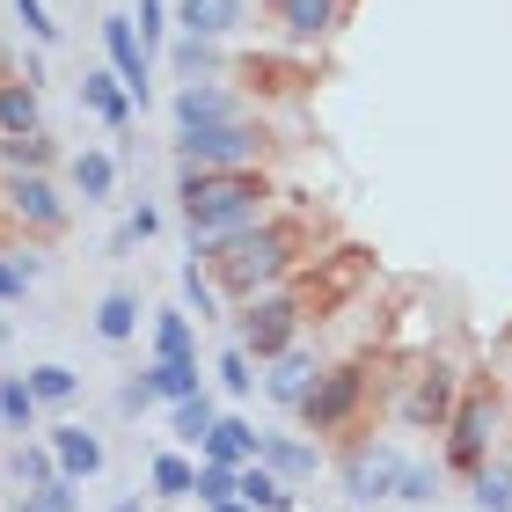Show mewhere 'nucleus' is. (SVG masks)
Listing matches in <instances>:
<instances>
[{
	"label": "nucleus",
	"instance_id": "1a4fd4ad",
	"mask_svg": "<svg viewBox=\"0 0 512 512\" xmlns=\"http://www.w3.org/2000/svg\"><path fill=\"white\" fill-rule=\"evenodd\" d=\"M271 22L286 44H322L352 22V0H271Z\"/></svg>",
	"mask_w": 512,
	"mask_h": 512
},
{
	"label": "nucleus",
	"instance_id": "393cba45",
	"mask_svg": "<svg viewBox=\"0 0 512 512\" xmlns=\"http://www.w3.org/2000/svg\"><path fill=\"white\" fill-rule=\"evenodd\" d=\"M110 183H118V161H110L103 147H81L74 154V191L81 198H110Z\"/></svg>",
	"mask_w": 512,
	"mask_h": 512
},
{
	"label": "nucleus",
	"instance_id": "423d86ee",
	"mask_svg": "<svg viewBox=\"0 0 512 512\" xmlns=\"http://www.w3.org/2000/svg\"><path fill=\"white\" fill-rule=\"evenodd\" d=\"M0 213L15 227H30V235H59L66 227V198L44 183V169H8L0 176Z\"/></svg>",
	"mask_w": 512,
	"mask_h": 512
},
{
	"label": "nucleus",
	"instance_id": "a19ab883",
	"mask_svg": "<svg viewBox=\"0 0 512 512\" xmlns=\"http://www.w3.org/2000/svg\"><path fill=\"white\" fill-rule=\"evenodd\" d=\"M154 227H161V213H154V205H139V213L125 220V235H118V242H147V235H154Z\"/></svg>",
	"mask_w": 512,
	"mask_h": 512
},
{
	"label": "nucleus",
	"instance_id": "7c9ffc66",
	"mask_svg": "<svg viewBox=\"0 0 512 512\" xmlns=\"http://www.w3.org/2000/svg\"><path fill=\"white\" fill-rule=\"evenodd\" d=\"M30 286H37V256H8L0 249V308H15Z\"/></svg>",
	"mask_w": 512,
	"mask_h": 512
},
{
	"label": "nucleus",
	"instance_id": "a211bd4d",
	"mask_svg": "<svg viewBox=\"0 0 512 512\" xmlns=\"http://www.w3.org/2000/svg\"><path fill=\"white\" fill-rule=\"evenodd\" d=\"M256 461H264V469H271L278 483H300V476H315L322 447H315V439H286V432H271V439H264V454H256Z\"/></svg>",
	"mask_w": 512,
	"mask_h": 512
},
{
	"label": "nucleus",
	"instance_id": "473e14b6",
	"mask_svg": "<svg viewBox=\"0 0 512 512\" xmlns=\"http://www.w3.org/2000/svg\"><path fill=\"white\" fill-rule=\"evenodd\" d=\"M213 44H205V37H176V52H169V66H176V74L183 81H205V74H213Z\"/></svg>",
	"mask_w": 512,
	"mask_h": 512
},
{
	"label": "nucleus",
	"instance_id": "412c9836",
	"mask_svg": "<svg viewBox=\"0 0 512 512\" xmlns=\"http://www.w3.org/2000/svg\"><path fill=\"white\" fill-rule=\"evenodd\" d=\"M235 498L249 512H293V483H278L264 461H249V469H235Z\"/></svg>",
	"mask_w": 512,
	"mask_h": 512
},
{
	"label": "nucleus",
	"instance_id": "0eeeda50",
	"mask_svg": "<svg viewBox=\"0 0 512 512\" xmlns=\"http://www.w3.org/2000/svg\"><path fill=\"white\" fill-rule=\"evenodd\" d=\"M359 403H366V366H330V374L308 388V403H300V425H308L315 439L322 432H344L359 417Z\"/></svg>",
	"mask_w": 512,
	"mask_h": 512
},
{
	"label": "nucleus",
	"instance_id": "f8f14e48",
	"mask_svg": "<svg viewBox=\"0 0 512 512\" xmlns=\"http://www.w3.org/2000/svg\"><path fill=\"white\" fill-rule=\"evenodd\" d=\"M447 417H454V374H447V366H417V374H410V395H403V425L447 432Z\"/></svg>",
	"mask_w": 512,
	"mask_h": 512
},
{
	"label": "nucleus",
	"instance_id": "2f4dec72",
	"mask_svg": "<svg viewBox=\"0 0 512 512\" xmlns=\"http://www.w3.org/2000/svg\"><path fill=\"white\" fill-rule=\"evenodd\" d=\"M183 308H198V322L220 315V286H213V271H205V264H183Z\"/></svg>",
	"mask_w": 512,
	"mask_h": 512
},
{
	"label": "nucleus",
	"instance_id": "bb28decb",
	"mask_svg": "<svg viewBox=\"0 0 512 512\" xmlns=\"http://www.w3.org/2000/svg\"><path fill=\"white\" fill-rule=\"evenodd\" d=\"M469 483H476L469 498H476L483 512H512V461H483V469H476Z\"/></svg>",
	"mask_w": 512,
	"mask_h": 512
},
{
	"label": "nucleus",
	"instance_id": "ddd939ff",
	"mask_svg": "<svg viewBox=\"0 0 512 512\" xmlns=\"http://www.w3.org/2000/svg\"><path fill=\"white\" fill-rule=\"evenodd\" d=\"M198 359H154L147 374L125 388V410H147V403H183V395H198Z\"/></svg>",
	"mask_w": 512,
	"mask_h": 512
},
{
	"label": "nucleus",
	"instance_id": "4c0bfd02",
	"mask_svg": "<svg viewBox=\"0 0 512 512\" xmlns=\"http://www.w3.org/2000/svg\"><path fill=\"white\" fill-rule=\"evenodd\" d=\"M395 498H403V505H432V498H439V476L425 469V461L403 454V483H395Z\"/></svg>",
	"mask_w": 512,
	"mask_h": 512
},
{
	"label": "nucleus",
	"instance_id": "79ce46f5",
	"mask_svg": "<svg viewBox=\"0 0 512 512\" xmlns=\"http://www.w3.org/2000/svg\"><path fill=\"white\" fill-rule=\"evenodd\" d=\"M213 512H249V505H242V498H227V505H213Z\"/></svg>",
	"mask_w": 512,
	"mask_h": 512
},
{
	"label": "nucleus",
	"instance_id": "9b49d317",
	"mask_svg": "<svg viewBox=\"0 0 512 512\" xmlns=\"http://www.w3.org/2000/svg\"><path fill=\"white\" fill-rule=\"evenodd\" d=\"M103 52H110V74L125 81V96L147 110V96H154V81H147V44H139V30H132V15H103Z\"/></svg>",
	"mask_w": 512,
	"mask_h": 512
},
{
	"label": "nucleus",
	"instance_id": "7ed1b4c3",
	"mask_svg": "<svg viewBox=\"0 0 512 512\" xmlns=\"http://www.w3.org/2000/svg\"><path fill=\"white\" fill-rule=\"evenodd\" d=\"M264 154H271V132L256 118L176 132V169H264Z\"/></svg>",
	"mask_w": 512,
	"mask_h": 512
},
{
	"label": "nucleus",
	"instance_id": "f3484780",
	"mask_svg": "<svg viewBox=\"0 0 512 512\" xmlns=\"http://www.w3.org/2000/svg\"><path fill=\"white\" fill-rule=\"evenodd\" d=\"M205 461H220V469H249L256 454H264V432L256 425H242V417H220L213 432H205V447H198Z\"/></svg>",
	"mask_w": 512,
	"mask_h": 512
},
{
	"label": "nucleus",
	"instance_id": "c85d7f7f",
	"mask_svg": "<svg viewBox=\"0 0 512 512\" xmlns=\"http://www.w3.org/2000/svg\"><path fill=\"white\" fill-rule=\"evenodd\" d=\"M22 381H30V395H37V403H74V388H81V374H74V366H30Z\"/></svg>",
	"mask_w": 512,
	"mask_h": 512
},
{
	"label": "nucleus",
	"instance_id": "4468645a",
	"mask_svg": "<svg viewBox=\"0 0 512 512\" xmlns=\"http://www.w3.org/2000/svg\"><path fill=\"white\" fill-rule=\"evenodd\" d=\"M242 15H249V0H176L183 37H205V44L235 37V30H242Z\"/></svg>",
	"mask_w": 512,
	"mask_h": 512
},
{
	"label": "nucleus",
	"instance_id": "ea45409f",
	"mask_svg": "<svg viewBox=\"0 0 512 512\" xmlns=\"http://www.w3.org/2000/svg\"><path fill=\"white\" fill-rule=\"evenodd\" d=\"M139 44H161V30H169V0H139Z\"/></svg>",
	"mask_w": 512,
	"mask_h": 512
},
{
	"label": "nucleus",
	"instance_id": "aec40b11",
	"mask_svg": "<svg viewBox=\"0 0 512 512\" xmlns=\"http://www.w3.org/2000/svg\"><path fill=\"white\" fill-rule=\"evenodd\" d=\"M81 103L96 110L110 132H125V125H132V96H125V81L110 74V66H103V74H81Z\"/></svg>",
	"mask_w": 512,
	"mask_h": 512
},
{
	"label": "nucleus",
	"instance_id": "c9c22d12",
	"mask_svg": "<svg viewBox=\"0 0 512 512\" xmlns=\"http://www.w3.org/2000/svg\"><path fill=\"white\" fill-rule=\"evenodd\" d=\"M15 512H74V483L52 476V483H37V491H22Z\"/></svg>",
	"mask_w": 512,
	"mask_h": 512
},
{
	"label": "nucleus",
	"instance_id": "e433bc0d",
	"mask_svg": "<svg viewBox=\"0 0 512 512\" xmlns=\"http://www.w3.org/2000/svg\"><path fill=\"white\" fill-rule=\"evenodd\" d=\"M213 374H220V388H227V395H249V388H256V359L242 352V344H227Z\"/></svg>",
	"mask_w": 512,
	"mask_h": 512
},
{
	"label": "nucleus",
	"instance_id": "6e6552de",
	"mask_svg": "<svg viewBox=\"0 0 512 512\" xmlns=\"http://www.w3.org/2000/svg\"><path fill=\"white\" fill-rule=\"evenodd\" d=\"M395 483H403V447H388V439H359V447L344 454V491H352L359 505L395 498Z\"/></svg>",
	"mask_w": 512,
	"mask_h": 512
},
{
	"label": "nucleus",
	"instance_id": "cd10ccee",
	"mask_svg": "<svg viewBox=\"0 0 512 512\" xmlns=\"http://www.w3.org/2000/svg\"><path fill=\"white\" fill-rule=\"evenodd\" d=\"M52 476H59L52 447H44V439H15V483L22 491H37V483H52Z\"/></svg>",
	"mask_w": 512,
	"mask_h": 512
},
{
	"label": "nucleus",
	"instance_id": "5701e85b",
	"mask_svg": "<svg viewBox=\"0 0 512 512\" xmlns=\"http://www.w3.org/2000/svg\"><path fill=\"white\" fill-rule=\"evenodd\" d=\"M37 410H44V403L30 395V381H22V374H0V425H8V432L22 439V432L37 425Z\"/></svg>",
	"mask_w": 512,
	"mask_h": 512
},
{
	"label": "nucleus",
	"instance_id": "f704fd0d",
	"mask_svg": "<svg viewBox=\"0 0 512 512\" xmlns=\"http://www.w3.org/2000/svg\"><path fill=\"white\" fill-rule=\"evenodd\" d=\"M0 161H8V169H44V161H52V139H44V132L0 139Z\"/></svg>",
	"mask_w": 512,
	"mask_h": 512
},
{
	"label": "nucleus",
	"instance_id": "f03ea898",
	"mask_svg": "<svg viewBox=\"0 0 512 512\" xmlns=\"http://www.w3.org/2000/svg\"><path fill=\"white\" fill-rule=\"evenodd\" d=\"M300 256H308V220H271V213H264L256 227L227 235L213 256H205V271H213V286H220V293L256 300V293L286 286V278L300 271Z\"/></svg>",
	"mask_w": 512,
	"mask_h": 512
},
{
	"label": "nucleus",
	"instance_id": "b1692460",
	"mask_svg": "<svg viewBox=\"0 0 512 512\" xmlns=\"http://www.w3.org/2000/svg\"><path fill=\"white\" fill-rule=\"evenodd\" d=\"M132 330H139V300H132L125 286H118V293H103V308H96V337H103V344H125Z\"/></svg>",
	"mask_w": 512,
	"mask_h": 512
},
{
	"label": "nucleus",
	"instance_id": "72a5a7b5",
	"mask_svg": "<svg viewBox=\"0 0 512 512\" xmlns=\"http://www.w3.org/2000/svg\"><path fill=\"white\" fill-rule=\"evenodd\" d=\"M191 498L213 512V505H227L235 498V469H220V461H198V483H191Z\"/></svg>",
	"mask_w": 512,
	"mask_h": 512
},
{
	"label": "nucleus",
	"instance_id": "c756f323",
	"mask_svg": "<svg viewBox=\"0 0 512 512\" xmlns=\"http://www.w3.org/2000/svg\"><path fill=\"white\" fill-rule=\"evenodd\" d=\"M191 483H198V461H183V454H154V491L161 498H191Z\"/></svg>",
	"mask_w": 512,
	"mask_h": 512
},
{
	"label": "nucleus",
	"instance_id": "6ab92c4d",
	"mask_svg": "<svg viewBox=\"0 0 512 512\" xmlns=\"http://www.w3.org/2000/svg\"><path fill=\"white\" fill-rule=\"evenodd\" d=\"M22 132H44L37 81H0V139H22Z\"/></svg>",
	"mask_w": 512,
	"mask_h": 512
},
{
	"label": "nucleus",
	"instance_id": "4be33fe9",
	"mask_svg": "<svg viewBox=\"0 0 512 512\" xmlns=\"http://www.w3.org/2000/svg\"><path fill=\"white\" fill-rule=\"evenodd\" d=\"M154 359H198V337H191V315L183 308L154 315Z\"/></svg>",
	"mask_w": 512,
	"mask_h": 512
},
{
	"label": "nucleus",
	"instance_id": "39448f33",
	"mask_svg": "<svg viewBox=\"0 0 512 512\" xmlns=\"http://www.w3.org/2000/svg\"><path fill=\"white\" fill-rule=\"evenodd\" d=\"M491 432H498V395L491 388H469L454 403V417H447V469L476 476L483 461H491Z\"/></svg>",
	"mask_w": 512,
	"mask_h": 512
},
{
	"label": "nucleus",
	"instance_id": "37998d69",
	"mask_svg": "<svg viewBox=\"0 0 512 512\" xmlns=\"http://www.w3.org/2000/svg\"><path fill=\"white\" fill-rule=\"evenodd\" d=\"M110 512H147V505H139V498H125V505H110Z\"/></svg>",
	"mask_w": 512,
	"mask_h": 512
},
{
	"label": "nucleus",
	"instance_id": "dca6fc26",
	"mask_svg": "<svg viewBox=\"0 0 512 512\" xmlns=\"http://www.w3.org/2000/svg\"><path fill=\"white\" fill-rule=\"evenodd\" d=\"M44 447H52V461H59V476H66V483H81V476H96V469H103V439H96V432H81V425H52V432H44Z\"/></svg>",
	"mask_w": 512,
	"mask_h": 512
},
{
	"label": "nucleus",
	"instance_id": "a878e982",
	"mask_svg": "<svg viewBox=\"0 0 512 512\" xmlns=\"http://www.w3.org/2000/svg\"><path fill=\"white\" fill-rule=\"evenodd\" d=\"M220 425V410H213V395H183V403H176V439H183V447H205V432H213Z\"/></svg>",
	"mask_w": 512,
	"mask_h": 512
},
{
	"label": "nucleus",
	"instance_id": "20e7f679",
	"mask_svg": "<svg viewBox=\"0 0 512 512\" xmlns=\"http://www.w3.org/2000/svg\"><path fill=\"white\" fill-rule=\"evenodd\" d=\"M308 308H315V293H256V300H242V352L249 359H278V352H293L300 344V322H308Z\"/></svg>",
	"mask_w": 512,
	"mask_h": 512
},
{
	"label": "nucleus",
	"instance_id": "58836bf2",
	"mask_svg": "<svg viewBox=\"0 0 512 512\" xmlns=\"http://www.w3.org/2000/svg\"><path fill=\"white\" fill-rule=\"evenodd\" d=\"M15 22H22V30H30L37 44H59V22L44 15V0H15Z\"/></svg>",
	"mask_w": 512,
	"mask_h": 512
},
{
	"label": "nucleus",
	"instance_id": "f257e3e1",
	"mask_svg": "<svg viewBox=\"0 0 512 512\" xmlns=\"http://www.w3.org/2000/svg\"><path fill=\"white\" fill-rule=\"evenodd\" d=\"M271 183H264V169H183V183H176V213H183V227H191V256L205 264L227 235H242V227H256L271 213Z\"/></svg>",
	"mask_w": 512,
	"mask_h": 512
},
{
	"label": "nucleus",
	"instance_id": "9d476101",
	"mask_svg": "<svg viewBox=\"0 0 512 512\" xmlns=\"http://www.w3.org/2000/svg\"><path fill=\"white\" fill-rule=\"evenodd\" d=\"M169 118H176V132H198V125L249 118V110H242V96H235L227 81H183L176 96H169Z\"/></svg>",
	"mask_w": 512,
	"mask_h": 512
},
{
	"label": "nucleus",
	"instance_id": "2eb2a0df",
	"mask_svg": "<svg viewBox=\"0 0 512 512\" xmlns=\"http://www.w3.org/2000/svg\"><path fill=\"white\" fill-rule=\"evenodd\" d=\"M264 366H271V374H264V395H271V403H286V410H300V403H308V388L322 381V366L300 352V344H293V352H278V359H264Z\"/></svg>",
	"mask_w": 512,
	"mask_h": 512
}]
</instances>
